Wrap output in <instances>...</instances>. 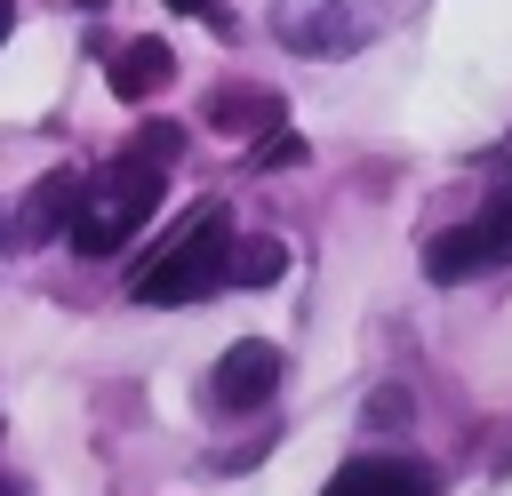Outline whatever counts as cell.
<instances>
[{
	"label": "cell",
	"mask_w": 512,
	"mask_h": 496,
	"mask_svg": "<svg viewBox=\"0 0 512 496\" xmlns=\"http://www.w3.org/2000/svg\"><path fill=\"white\" fill-rule=\"evenodd\" d=\"M160 184H168V168H160V160H144V152H128V160H112V168L80 176V184H72V216H64L72 248H80V256H120V248H128V232H144V224H152Z\"/></svg>",
	"instance_id": "6da1fadb"
},
{
	"label": "cell",
	"mask_w": 512,
	"mask_h": 496,
	"mask_svg": "<svg viewBox=\"0 0 512 496\" xmlns=\"http://www.w3.org/2000/svg\"><path fill=\"white\" fill-rule=\"evenodd\" d=\"M224 248H232V208L224 200H200L128 280L136 304H200L224 288Z\"/></svg>",
	"instance_id": "7a4b0ae2"
},
{
	"label": "cell",
	"mask_w": 512,
	"mask_h": 496,
	"mask_svg": "<svg viewBox=\"0 0 512 496\" xmlns=\"http://www.w3.org/2000/svg\"><path fill=\"white\" fill-rule=\"evenodd\" d=\"M504 264H512V168L488 184V200L464 224H448L424 248V272L432 280H480V272H504Z\"/></svg>",
	"instance_id": "3957f363"
},
{
	"label": "cell",
	"mask_w": 512,
	"mask_h": 496,
	"mask_svg": "<svg viewBox=\"0 0 512 496\" xmlns=\"http://www.w3.org/2000/svg\"><path fill=\"white\" fill-rule=\"evenodd\" d=\"M384 32V0H272V40L288 56H352Z\"/></svg>",
	"instance_id": "277c9868"
},
{
	"label": "cell",
	"mask_w": 512,
	"mask_h": 496,
	"mask_svg": "<svg viewBox=\"0 0 512 496\" xmlns=\"http://www.w3.org/2000/svg\"><path fill=\"white\" fill-rule=\"evenodd\" d=\"M280 392V344H264V336H240L224 360H216V376H208V400L224 408V416H248V408H264Z\"/></svg>",
	"instance_id": "5b68a950"
},
{
	"label": "cell",
	"mask_w": 512,
	"mask_h": 496,
	"mask_svg": "<svg viewBox=\"0 0 512 496\" xmlns=\"http://www.w3.org/2000/svg\"><path fill=\"white\" fill-rule=\"evenodd\" d=\"M320 496H440V480L416 456H352Z\"/></svg>",
	"instance_id": "8992f818"
},
{
	"label": "cell",
	"mask_w": 512,
	"mask_h": 496,
	"mask_svg": "<svg viewBox=\"0 0 512 496\" xmlns=\"http://www.w3.org/2000/svg\"><path fill=\"white\" fill-rule=\"evenodd\" d=\"M72 184H80L72 168H48V176L24 192V208H16V224H8V240H16V248L56 240V232H64V216H72Z\"/></svg>",
	"instance_id": "52a82bcc"
},
{
	"label": "cell",
	"mask_w": 512,
	"mask_h": 496,
	"mask_svg": "<svg viewBox=\"0 0 512 496\" xmlns=\"http://www.w3.org/2000/svg\"><path fill=\"white\" fill-rule=\"evenodd\" d=\"M168 80H176L168 40H128V48H112V96H160Z\"/></svg>",
	"instance_id": "ba28073f"
},
{
	"label": "cell",
	"mask_w": 512,
	"mask_h": 496,
	"mask_svg": "<svg viewBox=\"0 0 512 496\" xmlns=\"http://www.w3.org/2000/svg\"><path fill=\"white\" fill-rule=\"evenodd\" d=\"M288 272V248L272 240V232H232V248H224V288H272Z\"/></svg>",
	"instance_id": "9c48e42d"
},
{
	"label": "cell",
	"mask_w": 512,
	"mask_h": 496,
	"mask_svg": "<svg viewBox=\"0 0 512 496\" xmlns=\"http://www.w3.org/2000/svg\"><path fill=\"white\" fill-rule=\"evenodd\" d=\"M208 120L216 128H256V120H272V96H216Z\"/></svg>",
	"instance_id": "30bf717a"
},
{
	"label": "cell",
	"mask_w": 512,
	"mask_h": 496,
	"mask_svg": "<svg viewBox=\"0 0 512 496\" xmlns=\"http://www.w3.org/2000/svg\"><path fill=\"white\" fill-rule=\"evenodd\" d=\"M136 152H144V160H160V168H168V160H176V152H184V128H168V120H152V128H144V136H136Z\"/></svg>",
	"instance_id": "8fae6325"
},
{
	"label": "cell",
	"mask_w": 512,
	"mask_h": 496,
	"mask_svg": "<svg viewBox=\"0 0 512 496\" xmlns=\"http://www.w3.org/2000/svg\"><path fill=\"white\" fill-rule=\"evenodd\" d=\"M256 160H264V168H296V160H304V136H288V128H280V136H272Z\"/></svg>",
	"instance_id": "7c38bea8"
},
{
	"label": "cell",
	"mask_w": 512,
	"mask_h": 496,
	"mask_svg": "<svg viewBox=\"0 0 512 496\" xmlns=\"http://www.w3.org/2000/svg\"><path fill=\"white\" fill-rule=\"evenodd\" d=\"M400 416H408V392H376L368 400V424H400Z\"/></svg>",
	"instance_id": "4fadbf2b"
},
{
	"label": "cell",
	"mask_w": 512,
	"mask_h": 496,
	"mask_svg": "<svg viewBox=\"0 0 512 496\" xmlns=\"http://www.w3.org/2000/svg\"><path fill=\"white\" fill-rule=\"evenodd\" d=\"M168 8H176V16H208V24H216V32H224V24H232V16H224V8H216V0H168Z\"/></svg>",
	"instance_id": "5bb4252c"
},
{
	"label": "cell",
	"mask_w": 512,
	"mask_h": 496,
	"mask_svg": "<svg viewBox=\"0 0 512 496\" xmlns=\"http://www.w3.org/2000/svg\"><path fill=\"white\" fill-rule=\"evenodd\" d=\"M8 24H16V0H0V40H8Z\"/></svg>",
	"instance_id": "9a60e30c"
}]
</instances>
